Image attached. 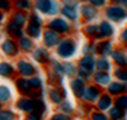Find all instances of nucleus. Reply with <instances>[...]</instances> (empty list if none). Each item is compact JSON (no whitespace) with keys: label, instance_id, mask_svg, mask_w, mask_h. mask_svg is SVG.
I'll return each mask as SVG.
<instances>
[{"label":"nucleus","instance_id":"nucleus-3","mask_svg":"<svg viewBox=\"0 0 127 120\" xmlns=\"http://www.w3.org/2000/svg\"><path fill=\"white\" fill-rule=\"evenodd\" d=\"M45 28L56 32L60 36H67V35L71 34L73 31V25L71 23H68L66 18H63L62 15H56V17H52L49 18V21H46Z\"/></svg>","mask_w":127,"mask_h":120},{"label":"nucleus","instance_id":"nucleus-38","mask_svg":"<svg viewBox=\"0 0 127 120\" xmlns=\"http://www.w3.org/2000/svg\"><path fill=\"white\" fill-rule=\"evenodd\" d=\"M88 120H109V116L105 112H101L98 109H94L88 115Z\"/></svg>","mask_w":127,"mask_h":120},{"label":"nucleus","instance_id":"nucleus-30","mask_svg":"<svg viewBox=\"0 0 127 120\" xmlns=\"http://www.w3.org/2000/svg\"><path fill=\"white\" fill-rule=\"evenodd\" d=\"M84 35L87 38H90V39H98V38H101V35H99V27L96 24H87L84 27Z\"/></svg>","mask_w":127,"mask_h":120},{"label":"nucleus","instance_id":"nucleus-7","mask_svg":"<svg viewBox=\"0 0 127 120\" xmlns=\"http://www.w3.org/2000/svg\"><path fill=\"white\" fill-rule=\"evenodd\" d=\"M68 96V91L66 90L64 85L59 87H49L46 90V98L52 105H60L62 102H64Z\"/></svg>","mask_w":127,"mask_h":120},{"label":"nucleus","instance_id":"nucleus-21","mask_svg":"<svg viewBox=\"0 0 127 120\" xmlns=\"http://www.w3.org/2000/svg\"><path fill=\"white\" fill-rule=\"evenodd\" d=\"M17 43H18L20 52L24 53V55H31L32 50L35 49V46H36V43H35L34 39H31V38H28V36L20 38L18 41H17Z\"/></svg>","mask_w":127,"mask_h":120},{"label":"nucleus","instance_id":"nucleus-48","mask_svg":"<svg viewBox=\"0 0 127 120\" xmlns=\"http://www.w3.org/2000/svg\"><path fill=\"white\" fill-rule=\"evenodd\" d=\"M48 120H71V116H67V115H64V113L56 112V113H53Z\"/></svg>","mask_w":127,"mask_h":120},{"label":"nucleus","instance_id":"nucleus-17","mask_svg":"<svg viewBox=\"0 0 127 120\" xmlns=\"http://www.w3.org/2000/svg\"><path fill=\"white\" fill-rule=\"evenodd\" d=\"M113 105H115V99H113L108 92H102L99 99L95 102V109L101 110V112H108Z\"/></svg>","mask_w":127,"mask_h":120},{"label":"nucleus","instance_id":"nucleus-42","mask_svg":"<svg viewBox=\"0 0 127 120\" xmlns=\"http://www.w3.org/2000/svg\"><path fill=\"white\" fill-rule=\"evenodd\" d=\"M113 75H115L116 81H120L123 84L127 83V68H117V70H115Z\"/></svg>","mask_w":127,"mask_h":120},{"label":"nucleus","instance_id":"nucleus-57","mask_svg":"<svg viewBox=\"0 0 127 120\" xmlns=\"http://www.w3.org/2000/svg\"><path fill=\"white\" fill-rule=\"evenodd\" d=\"M71 120H73V119H71Z\"/></svg>","mask_w":127,"mask_h":120},{"label":"nucleus","instance_id":"nucleus-18","mask_svg":"<svg viewBox=\"0 0 127 120\" xmlns=\"http://www.w3.org/2000/svg\"><path fill=\"white\" fill-rule=\"evenodd\" d=\"M85 85H87V83H84L82 80L77 78V77L70 78V84H68L71 94L74 95V98H77V99H80V101H81V96H82V94H84Z\"/></svg>","mask_w":127,"mask_h":120},{"label":"nucleus","instance_id":"nucleus-54","mask_svg":"<svg viewBox=\"0 0 127 120\" xmlns=\"http://www.w3.org/2000/svg\"><path fill=\"white\" fill-rule=\"evenodd\" d=\"M66 1H70V0H62V3H66Z\"/></svg>","mask_w":127,"mask_h":120},{"label":"nucleus","instance_id":"nucleus-28","mask_svg":"<svg viewBox=\"0 0 127 120\" xmlns=\"http://www.w3.org/2000/svg\"><path fill=\"white\" fill-rule=\"evenodd\" d=\"M13 101V90L7 84H0V103H8Z\"/></svg>","mask_w":127,"mask_h":120},{"label":"nucleus","instance_id":"nucleus-5","mask_svg":"<svg viewBox=\"0 0 127 120\" xmlns=\"http://www.w3.org/2000/svg\"><path fill=\"white\" fill-rule=\"evenodd\" d=\"M0 53L8 59H18L20 55H21L17 41L7 36H4L0 42Z\"/></svg>","mask_w":127,"mask_h":120},{"label":"nucleus","instance_id":"nucleus-8","mask_svg":"<svg viewBox=\"0 0 127 120\" xmlns=\"http://www.w3.org/2000/svg\"><path fill=\"white\" fill-rule=\"evenodd\" d=\"M59 14L66 18L68 23H77V20L80 17L78 13V6L74 0H70V1H66V3L60 4V11Z\"/></svg>","mask_w":127,"mask_h":120},{"label":"nucleus","instance_id":"nucleus-41","mask_svg":"<svg viewBox=\"0 0 127 120\" xmlns=\"http://www.w3.org/2000/svg\"><path fill=\"white\" fill-rule=\"evenodd\" d=\"M48 67L52 68L53 71H56L57 74L64 75V74H63V66H62V60H59V59H52Z\"/></svg>","mask_w":127,"mask_h":120},{"label":"nucleus","instance_id":"nucleus-23","mask_svg":"<svg viewBox=\"0 0 127 120\" xmlns=\"http://www.w3.org/2000/svg\"><path fill=\"white\" fill-rule=\"evenodd\" d=\"M43 30H45V28L32 25V24H27L25 28H24V32H25V36L31 38V39H34V41H38V39H41Z\"/></svg>","mask_w":127,"mask_h":120},{"label":"nucleus","instance_id":"nucleus-35","mask_svg":"<svg viewBox=\"0 0 127 120\" xmlns=\"http://www.w3.org/2000/svg\"><path fill=\"white\" fill-rule=\"evenodd\" d=\"M34 102H35L34 112L45 116L46 113H48V103H46V101L45 99H34Z\"/></svg>","mask_w":127,"mask_h":120},{"label":"nucleus","instance_id":"nucleus-43","mask_svg":"<svg viewBox=\"0 0 127 120\" xmlns=\"http://www.w3.org/2000/svg\"><path fill=\"white\" fill-rule=\"evenodd\" d=\"M94 110L92 105H90V103H85V102H80V105H78V113L80 115H82V116H88L91 112Z\"/></svg>","mask_w":127,"mask_h":120},{"label":"nucleus","instance_id":"nucleus-15","mask_svg":"<svg viewBox=\"0 0 127 120\" xmlns=\"http://www.w3.org/2000/svg\"><path fill=\"white\" fill-rule=\"evenodd\" d=\"M7 21L14 24V25H17V27H20V28H25L27 23H28V13L20 11V10H13L8 14Z\"/></svg>","mask_w":127,"mask_h":120},{"label":"nucleus","instance_id":"nucleus-33","mask_svg":"<svg viewBox=\"0 0 127 120\" xmlns=\"http://www.w3.org/2000/svg\"><path fill=\"white\" fill-rule=\"evenodd\" d=\"M126 112H123L120 108H117L116 105H113L112 108L108 110L109 120H119V119H126Z\"/></svg>","mask_w":127,"mask_h":120},{"label":"nucleus","instance_id":"nucleus-36","mask_svg":"<svg viewBox=\"0 0 127 120\" xmlns=\"http://www.w3.org/2000/svg\"><path fill=\"white\" fill-rule=\"evenodd\" d=\"M0 120H18V115L11 108H3L0 110Z\"/></svg>","mask_w":127,"mask_h":120},{"label":"nucleus","instance_id":"nucleus-6","mask_svg":"<svg viewBox=\"0 0 127 120\" xmlns=\"http://www.w3.org/2000/svg\"><path fill=\"white\" fill-rule=\"evenodd\" d=\"M52 53L49 49H46L45 46H35V49L31 53V60L34 61L36 66H42V67H48L50 60H52Z\"/></svg>","mask_w":127,"mask_h":120},{"label":"nucleus","instance_id":"nucleus-12","mask_svg":"<svg viewBox=\"0 0 127 120\" xmlns=\"http://www.w3.org/2000/svg\"><path fill=\"white\" fill-rule=\"evenodd\" d=\"M13 81H14V88L20 96H30L32 94V88L30 85V80L28 78H25V77H18L17 75Z\"/></svg>","mask_w":127,"mask_h":120},{"label":"nucleus","instance_id":"nucleus-37","mask_svg":"<svg viewBox=\"0 0 127 120\" xmlns=\"http://www.w3.org/2000/svg\"><path fill=\"white\" fill-rule=\"evenodd\" d=\"M98 27H99V35H101V38L112 36V34H113V27L110 25L109 23L103 21V23H101Z\"/></svg>","mask_w":127,"mask_h":120},{"label":"nucleus","instance_id":"nucleus-39","mask_svg":"<svg viewBox=\"0 0 127 120\" xmlns=\"http://www.w3.org/2000/svg\"><path fill=\"white\" fill-rule=\"evenodd\" d=\"M115 105L117 106V108H120L123 112L127 113V94H122V95H119V96H116Z\"/></svg>","mask_w":127,"mask_h":120},{"label":"nucleus","instance_id":"nucleus-16","mask_svg":"<svg viewBox=\"0 0 127 120\" xmlns=\"http://www.w3.org/2000/svg\"><path fill=\"white\" fill-rule=\"evenodd\" d=\"M45 84L48 87H59L64 85V75L57 74L56 71H53L52 68H46V75H45Z\"/></svg>","mask_w":127,"mask_h":120},{"label":"nucleus","instance_id":"nucleus-40","mask_svg":"<svg viewBox=\"0 0 127 120\" xmlns=\"http://www.w3.org/2000/svg\"><path fill=\"white\" fill-rule=\"evenodd\" d=\"M14 10L13 7V0H0V11H3L7 15Z\"/></svg>","mask_w":127,"mask_h":120},{"label":"nucleus","instance_id":"nucleus-46","mask_svg":"<svg viewBox=\"0 0 127 120\" xmlns=\"http://www.w3.org/2000/svg\"><path fill=\"white\" fill-rule=\"evenodd\" d=\"M82 53L84 55H95V43H92V42H87V43H84V46H82Z\"/></svg>","mask_w":127,"mask_h":120},{"label":"nucleus","instance_id":"nucleus-13","mask_svg":"<svg viewBox=\"0 0 127 120\" xmlns=\"http://www.w3.org/2000/svg\"><path fill=\"white\" fill-rule=\"evenodd\" d=\"M17 77L14 63L10 60H0V78L3 80H14Z\"/></svg>","mask_w":127,"mask_h":120},{"label":"nucleus","instance_id":"nucleus-52","mask_svg":"<svg viewBox=\"0 0 127 120\" xmlns=\"http://www.w3.org/2000/svg\"><path fill=\"white\" fill-rule=\"evenodd\" d=\"M124 92H127V83H124Z\"/></svg>","mask_w":127,"mask_h":120},{"label":"nucleus","instance_id":"nucleus-44","mask_svg":"<svg viewBox=\"0 0 127 120\" xmlns=\"http://www.w3.org/2000/svg\"><path fill=\"white\" fill-rule=\"evenodd\" d=\"M77 78L82 80L84 83H88L91 80V77H92V73L90 71H87V70H84V68H78L77 67V75H75Z\"/></svg>","mask_w":127,"mask_h":120},{"label":"nucleus","instance_id":"nucleus-56","mask_svg":"<svg viewBox=\"0 0 127 120\" xmlns=\"http://www.w3.org/2000/svg\"><path fill=\"white\" fill-rule=\"evenodd\" d=\"M119 120H126V119H119Z\"/></svg>","mask_w":127,"mask_h":120},{"label":"nucleus","instance_id":"nucleus-25","mask_svg":"<svg viewBox=\"0 0 127 120\" xmlns=\"http://www.w3.org/2000/svg\"><path fill=\"white\" fill-rule=\"evenodd\" d=\"M62 66H63L64 77L74 78L75 75H77V64H74L71 60H62Z\"/></svg>","mask_w":127,"mask_h":120},{"label":"nucleus","instance_id":"nucleus-50","mask_svg":"<svg viewBox=\"0 0 127 120\" xmlns=\"http://www.w3.org/2000/svg\"><path fill=\"white\" fill-rule=\"evenodd\" d=\"M6 17H7V15L4 14L3 11H0V25H1V24H4V23H6Z\"/></svg>","mask_w":127,"mask_h":120},{"label":"nucleus","instance_id":"nucleus-55","mask_svg":"<svg viewBox=\"0 0 127 120\" xmlns=\"http://www.w3.org/2000/svg\"><path fill=\"white\" fill-rule=\"evenodd\" d=\"M75 1H87V0H75Z\"/></svg>","mask_w":127,"mask_h":120},{"label":"nucleus","instance_id":"nucleus-22","mask_svg":"<svg viewBox=\"0 0 127 120\" xmlns=\"http://www.w3.org/2000/svg\"><path fill=\"white\" fill-rule=\"evenodd\" d=\"M78 13L85 21H92V20L98 15L96 8L94 7L92 4H84V6H81L80 10H78Z\"/></svg>","mask_w":127,"mask_h":120},{"label":"nucleus","instance_id":"nucleus-32","mask_svg":"<svg viewBox=\"0 0 127 120\" xmlns=\"http://www.w3.org/2000/svg\"><path fill=\"white\" fill-rule=\"evenodd\" d=\"M28 80H30V85L32 88V91H38V90H43L45 88V78L41 74H36Z\"/></svg>","mask_w":127,"mask_h":120},{"label":"nucleus","instance_id":"nucleus-47","mask_svg":"<svg viewBox=\"0 0 127 120\" xmlns=\"http://www.w3.org/2000/svg\"><path fill=\"white\" fill-rule=\"evenodd\" d=\"M30 98L32 99H45L46 98V90H38V91H32V94L30 95Z\"/></svg>","mask_w":127,"mask_h":120},{"label":"nucleus","instance_id":"nucleus-26","mask_svg":"<svg viewBox=\"0 0 127 120\" xmlns=\"http://www.w3.org/2000/svg\"><path fill=\"white\" fill-rule=\"evenodd\" d=\"M13 7L14 10L30 13L34 10V1L32 0H13Z\"/></svg>","mask_w":127,"mask_h":120},{"label":"nucleus","instance_id":"nucleus-24","mask_svg":"<svg viewBox=\"0 0 127 120\" xmlns=\"http://www.w3.org/2000/svg\"><path fill=\"white\" fill-rule=\"evenodd\" d=\"M95 53L101 57H108L112 53V43L108 41H101L95 45Z\"/></svg>","mask_w":127,"mask_h":120},{"label":"nucleus","instance_id":"nucleus-2","mask_svg":"<svg viewBox=\"0 0 127 120\" xmlns=\"http://www.w3.org/2000/svg\"><path fill=\"white\" fill-rule=\"evenodd\" d=\"M34 10L43 17H56L60 11V3L57 0H32Z\"/></svg>","mask_w":127,"mask_h":120},{"label":"nucleus","instance_id":"nucleus-51","mask_svg":"<svg viewBox=\"0 0 127 120\" xmlns=\"http://www.w3.org/2000/svg\"><path fill=\"white\" fill-rule=\"evenodd\" d=\"M1 35H3V28H1V25H0V38H1Z\"/></svg>","mask_w":127,"mask_h":120},{"label":"nucleus","instance_id":"nucleus-9","mask_svg":"<svg viewBox=\"0 0 127 120\" xmlns=\"http://www.w3.org/2000/svg\"><path fill=\"white\" fill-rule=\"evenodd\" d=\"M101 95H102L101 87L95 85V84H88V85H85V90H84V94L81 96V101L85 102V103H90V105H95V102L99 99Z\"/></svg>","mask_w":127,"mask_h":120},{"label":"nucleus","instance_id":"nucleus-53","mask_svg":"<svg viewBox=\"0 0 127 120\" xmlns=\"http://www.w3.org/2000/svg\"><path fill=\"white\" fill-rule=\"evenodd\" d=\"M3 108H4V105H3V103H0V110H1Z\"/></svg>","mask_w":127,"mask_h":120},{"label":"nucleus","instance_id":"nucleus-20","mask_svg":"<svg viewBox=\"0 0 127 120\" xmlns=\"http://www.w3.org/2000/svg\"><path fill=\"white\" fill-rule=\"evenodd\" d=\"M91 80H92L94 84L98 85V87H108V84L112 81L109 71H98V70L92 73Z\"/></svg>","mask_w":127,"mask_h":120},{"label":"nucleus","instance_id":"nucleus-49","mask_svg":"<svg viewBox=\"0 0 127 120\" xmlns=\"http://www.w3.org/2000/svg\"><path fill=\"white\" fill-rule=\"evenodd\" d=\"M24 120H45V116H42V115H39V113H28V115H25L24 116Z\"/></svg>","mask_w":127,"mask_h":120},{"label":"nucleus","instance_id":"nucleus-1","mask_svg":"<svg viewBox=\"0 0 127 120\" xmlns=\"http://www.w3.org/2000/svg\"><path fill=\"white\" fill-rule=\"evenodd\" d=\"M78 50V43L74 38L71 36H63L62 41L59 42V45L55 48L56 56L60 60H70L77 55Z\"/></svg>","mask_w":127,"mask_h":120},{"label":"nucleus","instance_id":"nucleus-19","mask_svg":"<svg viewBox=\"0 0 127 120\" xmlns=\"http://www.w3.org/2000/svg\"><path fill=\"white\" fill-rule=\"evenodd\" d=\"M95 57L92 55H82V57H80L77 61V67L78 68H84L87 71L94 73L95 71Z\"/></svg>","mask_w":127,"mask_h":120},{"label":"nucleus","instance_id":"nucleus-34","mask_svg":"<svg viewBox=\"0 0 127 120\" xmlns=\"http://www.w3.org/2000/svg\"><path fill=\"white\" fill-rule=\"evenodd\" d=\"M110 67H112V64L108 60V57H98L95 60V68L98 71H109Z\"/></svg>","mask_w":127,"mask_h":120},{"label":"nucleus","instance_id":"nucleus-11","mask_svg":"<svg viewBox=\"0 0 127 120\" xmlns=\"http://www.w3.org/2000/svg\"><path fill=\"white\" fill-rule=\"evenodd\" d=\"M34 105H35L34 99L30 96H18L14 101V108L20 113H24V116L34 112Z\"/></svg>","mask_w":127,"mask_h":120},{"label":"nucleus","instance_id":"nucleus-27","mask_svg":"<svg viewBox=\"0 0 127 120\" xmlns=\"http://www.w3.org/2000/svg\"><path fill=\"white\" fill-rule=\"evenodd\" d=\"M108 94L110 96H119V95L124 94V84L120 81H110L108 84Z\"/></svg>","mask_w":127,"mask_h":120},{"label":"nucleus","instance_id":"nucleus-4","mask_svg":"<svg viewBox=\"0 0 127 120\" xmlns=\"http://www.w3.org/2000/svg\"><path fill=\"white\" fill-rule=\"evenodd\" d=\"M15 71L18 77H25V78H31L34 75L39 74V68L38 66L32 61V60L27 59V57H18L17 61L14 63Z\"/></svg>","mask_w":127,"mask_h":120},{"label":"nucleus","instance_id":"nucleus-29","mask_svg":"<svg viewBox=\"0 0 127 120\" xmlns=\"http://www.w3.org/2000/svg\"><path fill=\"white\" fill-rule=\"evenodd\" d=\"M27 24H32V25H36V27H41V28H45V18L43 15H41L39 13H36L35 10L28 13V23Z\"/></svg>","mask_w":127,"mask_h":120},{"label":"nucleus","instance_id":"nucleus-10","mask_svg":"<svg viewBox=\"0 0 127 120\" xmlns=\"http://www.w3.org/2000/svg\"><path fill=\"white\" fill-rule=\"evenodd\" d=\"M62 38L60 35H57L56 32H53V31L48 30L45 28L43 32H42V36H41V41H42V46H45L46 49H55L57 45H59V42L62 41Z\"/></svg>","mask_w":127,"mask_h":120},{"label":"nucleus","instance_id":"nucleus-45","mask_svg":"<svg viewBox=\"0 0 127 120\" xmlns=\"http://www.w3.org/2000/svg\"><path fill=\"white\" fill-rule=\"evenodd\" d=\"M113 60L116 64L119 66H126L127 64V57L124 56L122 52H113Z\"/></svg>","mask_w":127,"mask_h":120},{"label":"nucleus","instance_id":"nucleus-31","mask_svg":"<svg viewBox=\"0 0 127 120\" xmlns=\"http://www.w3.org/2000/svg\"><path fill=\"white\" fill-rule=\"evenodd\" d=\"M74 105H73V102H70L68 99H66L64 102H62L60 105H57V112L60 113H64V115H67V116H73L74 115Z\"/></svg>","mask_w":127,"mask_h":120},{"label":"nucleus","instance_id":"nucleus-14","mask_svg":"<svg viewBox=\"0 0 127 120\" xmlns=\"http://www.w3.org/2000/svg\"><path fill=\"white\" fill-rule=\"evenodd\" d=\"M1 28H3V32L6 34V36L11 38V39H14V41H18L20 38L25 36L24 28H20V27L14 25V24H11V23H8V21H6Z\"/></svg>","mask_w":127,"mask_h":120}]
</instances>
